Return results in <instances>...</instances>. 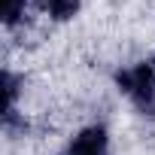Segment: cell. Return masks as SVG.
<instances>
[{"mask_svg": "<svg viewBox=\"0 0 155 155\" xmlns=\"http://www.w3.org/2000/svg\"><path fill=\"white\" fill-rule=\"evenodd\" d=\"M116 79H119V88L131 97V104L140 113L155 116V67L149 61H140V64L122 70Z\"/></svg>", "mask_w": 155, "mask_h": 155, "instance_id": "cell-1", "label": "cell"}, {"mask_svg": "<svg viewBox=\"0 0 155 155\" xmlns=\"http://www.w3.org/2000/svg\"><path fill=\"white\" fill-rule=\"evenodd\" d=\"M67 155H110V134L104 125L82 128L67 146Z\"/></svg>", "mask_w": 155, "mask_h": 155, "instance_id": "cell-2", "label": "cell"}, {"mask_svg": "<svg viewBox=\"0 0 155 155\" xmlns=\"http://www.w3.org/2000/svg\"><path fill=\"white\" fill-rule=\"evenodd\" d=\"M40 6H43V9H49V15H52V18L67 21V18H73V15H76V9H79V0H40Z\"/></svg>", "mask_w": 155, "mask_h": 155, "instance_id": "cell-3", "label": "cell"}, {"mask_svg": "<svg viewBox=\"0 0 155 155\" xmlns=\"http://www.w3.org/2000/svg\"><path fill=\"white\" fill-rule=\"evenodd\" d=\"M21 15H25V0H3V21L6 25H15Z\"/></svg>", "mask_w": 155, "mask_h": 155, "instance_id": "cell-4", "label": "cell"}]
</instances>
